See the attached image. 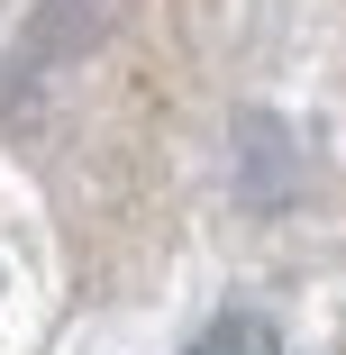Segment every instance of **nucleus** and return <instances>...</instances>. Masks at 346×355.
<instances>
[{"mask_svg":"<svg viewBox=\"0 0 346 355\" xmlns=\"http://www.w3.org/2000/svg\"><path fill=\"white\" fill-rule=\"evenodd\" d=\"M182 355H273V319H255V310H228V319H210Z\"/></svg>","mask_w":346,"mask_h":355,"instance_id":"1","label":"nucleus"}]
</instances>
